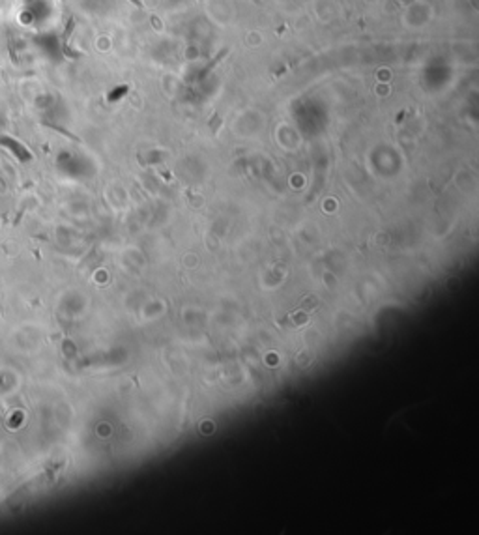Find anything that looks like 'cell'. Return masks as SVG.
<instances>
[{
    "label": "cell",
    "instance_id": "1",
    "mask_svg": "<svg viewBox=\"0 0 479 535\" xmlns=\"http://www.w3.org/2000/svg\"><path fill=\"white\" fill-rule=\"evenodd\" d=\"M0 144L6 146V148H10V150L14 152L21 161H30V159H32V154H30L23 144L17 143L15 139H12V137H0Z\"/></svg>",
    "mask_w": 479,
    "mask_h": 535
},
{
    "label": "cell",
    "instance_id": "2",
    "mask_svg": "<svg viewBox=\"0 0 479 535\" xmlns=\"http://www.w3.org/2000/svg\"><path fill=\"white\" fill-rule=\"evenodd\" d=\"M227 53H229V49H221V51H219V53H217V55H215V57L212 58V60H210V62H208V64L204 66V68H202V72H200L199 77H200V79L206 77L208 73L214 70V66L217 64V62H221V58H223V57H227Z\"/></svg>",
    "mask_w": 479,
    "mask_h": 535
},
{
    "label": "cell",
    "instance_id": "3",
    "mask_svg": "<svg viewBox=\"0 0 479 535\" xmlns=\"http://www.w3.org/2000/svg\"><path fill=\"white\" fill-rule=\"evenodd\" d=\"M128 90H129V86H128V85H122V86H118V88H115L113 92L109 94V96H107V100L111 101V103H115V101H118V100H120V98H124V96L128 94Z\"/></svg>",
    "mask_w": 479,
    "mask_h": 535
},
{
    "label": "cell",
    "instance_id": "4",
    "mask_svg": "<svg viewBox=\"0 0 479 535\" xmlns=\"http://www.w3.org/2000/svg\"><path fill=\"white\" fill-rule=\"evenodd\" d=\"M129 2H131V4H135L137 8H144L143 0H129Z\"/></svg>",
    "mask_w": 479,
    "mask_h": 535
}]
</instances>
